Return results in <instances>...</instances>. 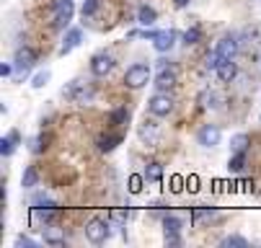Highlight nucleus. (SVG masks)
<instances>
[{
	"label": "nucleus",
	"mask_w": 261,
	"mask_h": 248,
	"mask_svg": "<svg viewBox=\"0 0 261 248\" xmlns=\"http://www.w3.org/2000/svg\"><path fill=\"white\" fill-rule=\"evenodd\" d=\"M62 96H65V98H70L72 103L86 106V103H91V101H93V86H88V83H83V80H72V83L62 91Z\"/></svg>",
	"instance_id": "nucleus-1"
},
{
	"label": "nucleus",
	"mask_w": 261,
	"mask_h": 248,
	"mask_svg": "<svg viewBox=\"0 0 261 248\" xmlns=\"http://www.w3.org/2000/svg\"><path fill=\"white\" fill-rule=\"evenodd\" d=\"M147 80H150V65H145V62H135L124 73L127 88H142V86H147Z\"/></svg>",
	"instance_id": "nucleus-2"
},
{
	"label": "nucleus",
	"mask_w": 261,
	"mask_h": 248,
	"mask_svg": "<svg viewBox=\"0 0 261 248\" xmlns=\"http://www.w3.org/2000/svg\"><path fill=\"white\" fill-rule=\"evenodd\" d=\"M86 238H88L93 245L106 243V238H109V225H106V220H101V217L88 220V223H86Z\"/></svg>",
	"instance_id": "nucleus-3"
},
{
	"label": "nucleus",
	"mask_w": 261,
	"mask_h": 248,
	"mask_svg": "<svg viewBox=\"0 0 261 248\" xmlns=\"http://www.w3.org/2000/svg\"><path fill=\"white\" fill-rule=\"evenodd\" d=\"M147 109H150L153 117H168L173 112V98L161 91V93H155L150 101H147Z\"/></svg>",
	"instance_id": "nucleus-4"
},
{
	"label": "nucleus",
	"mask_w": 261,
	"mask_h": 248,
	"mask_svg": "<svg viewBox=\"0 0 261 248\" xmlns=\"http://www.w3.org/2000/svg\"><path fill=\"white\" fill-rule=\"evenodd\" d=\"M220 140H222V132H220V127H215V124H204V127L197 132V143H199L202 148H217Z\"/></svg>",
	"instance_id": "nucleus-5"
},
{
	"label": "nucleus",
	"mask_w": 261,
	"mask_h": 248,
	"mask_svg": "<svg viewBox=\"0 0 261 248\" xmlns=\"http://www.w3.org/2000/svg\"><path fill=\"white\" fill-rule=\"evenodd\" d=\"M238 37H236V34H225V37H222L220 42H217V54L222 57V60H233L236 54H238Z\"/></svg>",
	"instance_id": "nucleus-6"
},
{
	"label": "nucleus",
	"mask_w": 261,
	"mask_h": 248,
	"mask_svg": "<svg viewBox=\"0 0 261 248\" xmlns=\"http://www.w3.org/2000/svg\"><path fill=\"white\" fill-rule=\"evenodd\" d=\"M72 21V3L70 0H57L55 6V29H67Z\"/></svg>",
	"instance_id": "nucleus-7"
},
{
	"label": "nucleus",
	"mask_w": 261,
	"mask_h": 248,
	"mask_svg": "<svg viewBox=\"0 0 261 248\" xmlns=\"http://www.w3.org/2000/svg\"><path fill=\"white\" fill-rule=\"evenodd\" d=\"M137 134H140V140H142L145 145H158V140H161V129H158V124H155V122H147V119L140 124Z\"/></svg>",
	"instance_id": "nucleus-8"
},
{
	"label": "nucleus",
	"mask_w": 261,
	"mask_h": 248,
	"mask_svg": "<svg viewBox=\"0 0 261 248\" xmlns=\"http://www.w3.org/2000/svg\"><path fill=\"white\" fill-rule=\"evenodd\" d=\"M176 39H178V34H176L173 29H166V31H158V34H155L153 47H155V52H168V49H173Z\"/></svg>",
	"instance_id": "nucleus-9"
},
{
	"label": "nucleus",
	"mask_w": 261,
	"mask_h": 248,
	"mask_svg": "<svg viewBox=\"0 0 261 248\" xmlns=\"http://www.w3.org/2000/svg\"><path fill=\"white\" fill-rule=\"evenodd\" d=\"M36 62V52L31 47H18L16 49V67H18V73H29V70L34 67Z\"/></svg>",
	"instance_id": "nucleus-10"
},
{
	"label": "nucleus",
	"mask_w": 261,
	"mask_h": 248,
	"mask_svg": "<svg viewBox=\"0 0 261 248\" xmlns=\"http://www.w3.org/2000/svg\"><path fill=\"white\" fill-rule=\"evenodd\" d=\"M111 70H114V57H109V54H96V57L91 60V73L98 75V78L109 75Z\"/></svg>",
	"instance_id": "nucleus-11"
},
{
	"label": "nucleus",
	"mask_w": 261,
	"mask_h": 248,
	"mask_svg": "<svg viewBox=\"0 0 261 248\" xmlns=\"http://www.w3.org/2000/svg\"><path fill=\"white\" fill-rule=\"evenodd\" d=\"M217 80L220 83H230V80H236V75H238V65L233 62V60H222L220 65H217Z\"/></svg>",
	"instance_id": "nucleus-12"
},
{
	"label": "nucleus",
	"mask_w": 261,
	"mask_h": 248,
	"mask_svg": "<svg viewBox=\"0 0 261 248\" xmlns=\"http://www.w3.org/2000/svg\"><path fill=\"white\" fill-rule=\"evenodd\" d=\"M81 42H83V31H81V29H70L67 37H65V42H62V47H60V54H70Z\"/></svg>",
	"instance_id": "nucleus-13"
},
{
	"label": "nucleus",
	"mask_w": 261,
	"mask_h": 248,
	"mask_svg": "<svg viewBox=\"0 0 261 248\" xmlns=\"http://www.w3.org/2000/svg\"><path fill=\"white\" fill-rule=\"evenodd\" d=\"M176 86V70L171 67H163L161 73H158V78H155V88L158 91H168V88H173Z\"/></svg>",
	"instance_id": "nucleus-14"
},
{
	"label": "nucleus",
	"mask_w": 261,
	"mask_h": 248,
	"mask_svg": "<svg viewBox=\"0 0 261 248\" xmlns=\"http://www.w3.org/2000/svg\"><path fill=\"white\" fill-rule=\"evenodd\" d=\"M158 21V11L155 8H150V6H140V11H137V23L140 26H153Z\"/></svg>",
	"instance_id": "nucleus-15"
},
{
	"label": "nucleus",
	"mask_w": 261,
	"mask_h": 248,
	"mask_svg": "<svg viewBox=\"0 0 261 248\" xmlns=\"http://www.w3.org/2000/svg\"><path fill=\"white\" fill-rule=\"evenodd\" d=\"M119 143H122V134L119 132L117 134H103V137H98V150L101 153H111Z\"/></svg>",
	"instance_id": "nucleus-16"
},
{
	"label": "nucleus",
	"mask_w": 261,
	"mask_h": 248,
	"mask_svg": "<svg viewBox=\"0 0 261 248\" xmlns=\"http://www.w3.org/2000/svg\"><path fill=\"white\" fill-rule=\"evenodd\" d=\"M215 217H217V212H215V209H210V207H197V209L192 212V220H194V225H202V223L215 220Z\"/></svg>",
	"instance_id": "nucleus-17"
},
{
	"label": "nucleus",
	"mask_w": 261,
	"mask_h": 248,
	"mask_svg": "<svg viewBox=\"0 0 261 248\" xmlns=\"http://www.w3.org/2000/svg\"><path fill=\"white\" fill-rule=\"evenodd\" d=\"M248 145H251V137H248V134H243V132L230 137V150H233V153H246V150H248Z\"/></svg>",
	"instance_id": "nucleus-18"
},
{
	"label": "nucleus",
	"mask_w": 261,
	"mask_h": 248,
	"mask_svg": "<svg viewBox=\"0 0 261 248\" xmlns=\"http://www.w3.org/2000/svg\"><path fill=\"white\" fill-rule=\"evenodd\" d=\"M36 181H39V173H36V168H34V166H26V168H23V176H21V186H23V189H34Z\"/></svg>",
	"instance_id": "nucleus-19"
},
{
	"label": "nucleus",
	"mask_w": 261,
	"mask_h": 248,
	"mask_svg": "<svg viewBox=\"0 0 261 248\" xmlns=\"http://www.w3.org/2000/svg\"><path fill=\"white\" fill-rule=\"evenodd\" d=\"M16 143H18V132H11L8 137L0 140V155H11L16 150Z\"/></svg>",
	"instance_id": "nucleus-20"
},
{
	"label": "nucleus",
	"mask_w": 261,
	"mask_h": 248,
	"mask_svg": "<svg viewBox=\"0 0 261 248\" xmlns=\"http://www.w3.org/2000/svg\"><path fill=\"white\" fill-rule=\"evenodd\" d=\"M217 101H220V98H217V93H215V91H210V88H204V91L199 93V103L204 106V109H217V106H220Z\"/></svg>",
	"instance_id": "nucleus-21"
},
{
	"label": "nucleus",
	"mask_w": 261,
	"mask_h": 248,
	"mask_svg": "<svg viewBox=\"0 0 261 248\" xmlns=\"http://www.w3.org/2000/svg\"><path fill=\"white\" fill-rule=\"evenodd\" d=\"M220 245L222 248H248V240L241 238V235H228V238H222Z\"/></svg>",
	"instance_id": "nucleus-22"
},
{
	"label": "nucleus",
	"mask_w": 261,
	"mask_h": 248,
	"mask_svg": "<svg viewBox=\"0 0 261 248\" xmlns=\"http://www.w3.org/2000/svg\"><path fill=\"white\" fill-rule=\"evenodd\" d=\"M161 176H163V166L161 163H150L145 168V179L147 181H161Z\"/></svg>",
	"instance_id": "nucleus-23"
},
{
	"label": "nucleus",
	"mask_w": 261,
	"mask_h": 248,
	"mask_svg": "<svg viewBox=\"0 0 261 248\" xmlns=\"http://www.w3.org/2000/svg\"><path fill=\"white\" fill-rule=\"evenodd\" d=\"M181 230V220L176 215H166L163 217V233H178Z\"/></svg>",
	"instance_id": "nucleus-24"
},
{
	"label": "nucleus",
	"mask_w": 261,
	"mask_h": 248,
	"mask_svg": "<svg viewBox=\"0 0 261 248\" xmlns=\"http://www.w3.org/2000/svg\"><path fill=\"white\" fill-rule=\"evenodd\" d=\"M49 70H42V73H36L34 78H31V88H36V91H39V88H44L47 83H49Z\"/></svg>",
	"instance_id": "nucleus-25"
},
{
	"label": "nucleus",
	"mask_w": 261,
	"mask_h": 248,
	"mask_svg": "<svg viewBox=\"0 0 261 248\" xmlns=\"http://www.w3.org/2000/svg\"><path fill=\"white\" fill-rule=\"evenodd\" d=\"M243 166H246V153H236V155L230 158V163H228V168H230L233 173H241Z\"/></svg>",
	"instance_id": "nucleus-26"
},
{
	"label": "nucleus",
	"mask_w": 261,
	"mask_h": 248,
	"mask_svg": "<svg viewBox=\"0 0 261 248\" xmlns=\"http://www.w3.org/2000/svg\"><path fill=\"white\" fill-rule=\"evenodd\" d=\"M129 119V112L124 109V106H119V109L111 112V124H124Z\"/></svg>",
	"instance_id": "nucleus-27"
},
{
	"label": "nucleus",
	"mask_w": 261,
	"mask_h": 248,
	"mask_svg": "<svg viewBox=\"0 0 261 248\" xmlns=\"http://www.w3.org/2000/svg\"><path fill=\"white\" fill-rule=\"evenodd\" d=\"M142 181H145V173H142V176H140V173L129 176V191H132V194H140V191H142Z\"/></svg>",
	"instance_id": "nucleus-28"
},
{
	"label": "nucleus",
	"mask_w": 261,
	"mask_h": 248,
	"mask_svg": "<svg viewBox=\"0 0 261 248\" xmlns=\"http://www.w3.org/2000/svg\"><path fill=\"white\" fill-rule=\"evenodd\" d=\"M199 39H202V31H199V29H189V31L184 34V44H186V47H189V44H197Z\"/></svg>",
	"instance_id": "nucleus-29"
},
{
	"label": "nucleus",
	"mask_w": 261,
	"mask_h": 248,
	"mask_svg": "<svg viewBox=\"0 0 261 248\" xmlns=\"http://www.w3.org/2000/svg\"><path fill=\"white\" fill-rule=\"evenodd\" d=\"M13 245H16V248H36V240L29 238V235H16Z\"/></svg>",
	"instance_id": "nucleus-30"
},
{
	"label": "nucleus",
	"mask_w": 261,
	"mask_h": 248,
	"mask_svg": "<svg viewBox=\"0 0 261 248\" xmlns=\"http://www.w3.org/2000/svg\"><path fill=\"white\" fill-rule=\"evenodd\" d=\"M96 8H98V0H83V8H81V13H83V18H88V16H93V13H96Z\"/></svg>",
	"instance_id": "nucleus-31"
},
{
	"label": "nucleus",
	"mask_w": 261,
	"mask_h": 248,
	"mask_svg": "<svg viewBox=\"0 0 261 248\" xmlns=\"http://www.w3.org/2000/svg\"><path fill=\"white\" fill-rule=\"evenodd\" d=\"M220 62H222V57H220V54H217V49H215V52H210V54H207V62H204V65H207V70H217V65H220Z\"/></svg>",
	"instance_id": "nucleus-32"
},
{
	"label": "nucleus",
	"mask_w": 261,
	"mask_h": 248,
	"mask_svg": "<svg viewBox=\"0 0 261 248\" xmlns=\"http://www.w3.org/2000/svg\"><path fill=\"white\" fill-rule=\"evenodd\" d=\"M44 240L49 243V245H65V238H60L57 233H52V230H47L44 233Z\"/></svg>",
	"instance_id": "nucleus-33"
},
{
	"label": "nucleus",
	"mask_w": 261,
	"mask_h": 248,
	"mask_svg": "<svg viewBox=\"0 0 261 248\" xmlns=\"http://www.w3.org/2000/svg\"><path fill=\"white\" fill-rule=\"evenodd\" d=\"M166 245H181L178 233H166Z\"/></svg>",
	"instance_id": "nucleus-34"
},
{
	"label": "nucleus",
	"mask_w": 261,
	"mask_h": 248,
	"mask_svg": "<svg viewBox=\"0 0 261 248\" xmlns=\"http://www.w3.org/2000/svg\"><path fill=\"white\" fill-rule=\"evenodd\" d=\"M13 73V67L8 65V62H3V65H0V78H8Z\"/></svg>",
	"instance_id": "nucleus-35"
},
{
	"label": "nucleus",
	"mask_w": 261,
	"mask_h": 248,
	"mask_svg": "<svg viewBox=\"0 0 261 248\" xmlns=\"http://www.w3.org/2000/svg\"><path fill=\"white\" fill-rule=\"evenodd\" d=\"M171 184H173V186H171L173 191H181V189H184V186H181V184H184V179H181V176H173V179H171Z\"/></svg>",
	"instance_id": "nucleus-36"
},
{
	"label": "nucleus",
	"mask_w": 261,
	"mask_h": 248,
	"mask_svg": "<svg viewBox=\"0 0 261 248\" xmlns=\"http://www.w3.org/2000/svg\"><path fill=\"white\" fill-rule=\"evenodd\" d=\"M173 3H176V8H186V6H189V0H173Z\"/></svg>",
	"instance_id": "nucleus-37"
},
{
	"label": "nucleus",
	"mask_w": 261,
	"mask_h": 248,
	"mask_svg": "<svg viewBox=\"0 0 261 248\" xmlns=\"http://www.w3.org/2000/svg\"><path fill=\"white\" fill-rule=\"evenodd\" d=\"M197 184H199V181H197V176H192V179H189V189L194 191V189H197Z\"/></svg>",
	"instance_id": "nucleus-38"
},
{
	"label": "nucleus",
	"mask_w": 261,
	"mask_h": 248,
	"mask_svg": "<svg viewBox=\"0 0 261 248\" xmlns=\"http://www.w3.org/2000/svg\"><path fill=\"white\" fill-rule=\"evenodd\" d=\"M70 3H72V0H70Z\"/></svg>",
	"instance_id": "nucleus-39"
},
{
	"label": "nucleus",
	"mask_w": 261,
	"mask_h": 248,
	"mask_svg": "<svg viewBox=\"0 0 261 248\" xmlns=\"http://www.w3.org/2000/svg\"><path fill=\"white\" fill-rule=\"evenodd\" d=\"M258 119H261V117H258Z\"/></svg>",
	"instance_id": "nucleus-40"
}]
</instances>
